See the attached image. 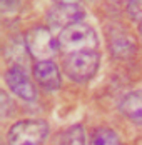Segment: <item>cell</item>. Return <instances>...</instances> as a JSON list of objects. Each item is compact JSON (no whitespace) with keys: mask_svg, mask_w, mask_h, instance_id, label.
Returning <instances> with one entry per match:
<instances>
[{"mask_svg":"<svg viewBox=\"0 0 142 145\" xmlns=\"http://www.w3.org/2000/svg\"><path fill=\"white\" fill-rule=\"evenodd\" d=\"M25 48L37 62L50 60L59 52V42L52 35L50 29L39 25V27H34V29H30L27 32V35H25Z\"/></svg>","mask_w":142,"mask_h":145,"instance_id":"cell-4","label":"cell"},{"mask_svg":"<svg viewBox=\"0 0 142 145\" xmlns=\"http://www.w3.org/2000/svg\"><path fill=\"white\" fill-rule=\"evenodd\" d=\"M0 3H2L3 14L14 12V10H17V7H18V0H0Z\"/></svg>","mask_w":142,"mask_h":145,"instance_id":"cell-13","label":"cell"},{"mask_svg":"<svg viewBox=\"0 0 142 145\" xmlns=\"http://www.w3.org/2000/svg\"><path fill=\"white\" fill-rule=\"evenodd\" d=\"M57 42H59V50H62L65 55L75 52L97 50L99 47L95 30L82 20L70 24L69 27L60 30V33L57 35Z\"/></svg>","mask_w":142,"mask_h":145,"instance_id":"cell-1","label":"cell"},{"mask_svg":"<svg viewBox=\"0 0 142 145\" xmlns=\"http://www.w3.org/2000/svg\"><path fill=\"white\" fill-rule=\"evenodd\" d=\"M127 14L132 20L142 22V0H127Z\"/></svg>","mask_w":142,"mask_h":145,"instance_id":"cell-12","label":"cell"},{"mask_svg":"<svg viewBox=\"0 0 142 145\" xmlns=\"http://www.w3.org/2000/svg\"><path fill=\"white\" fill-rule=\"evenodd\" d=\"M55 3H62V5H67V3H80V0H54Z\"/></svg>","mask_w":142,"mask_h":145,"instance_id":"cell-14","label":"cell"},{"mask_svg":"<svg viewBox=\"0 0 142 145\" xmlns=\"http://www.w3.org/2000/svg\"><path fill=\"white\" fill-rule=\"evenodd\" d=\"M34 78L45 90H57L62 85L60 70L52 60H40L34 65Z\"/></svg>","mask_w":142,"mask_h":145,"instance_id":"cell-7","label":"cell"},{"mask_svg":"<svg viewBox=\"0 0 142 145\" xmlns=\"http://www.w3.org/2000/svg\"><path fill=\"white\" fill-rule=\"evenodd\" d=\"M132 50H134V44L130 42V39L126 33H122V35L117 33L112 39V52L114 54H117V55H129V54H132Z\"/></svg>","mask_w":142,"mask_h":145,"instance_id":"cell-11","label":"cell"},{"mask_svg":"<svg viewBox=\"0 0 142 145\" xmlns=\"http://www.w3.org/2000/svg\"><path fill=\"white\" fill-rule=\"evenodd\" d=\"M120 108L129 120L142 125V90L127 93L120 102Z\"/></svg>","mask_w":142,"mask_h":145,"instance_id":"cell-8","label":"cell"},{"mask_svg":"<svg viewBox=\"0 0 142 145\" xmlns=\"http://www.w3.org/2000/svg\"><path fill=\"white\" fill-rule=\"evenodd\" d=\"M139 32H141V35H142V22H141V25H139Z\"/></svg>","mask_w":142,"mask_h":145,"instance_id":"cell-15","label":"cell"},{"mask_svg":"<svg viewBox=\"0 0 142 145\" xmlns=\"http://www.w3.org/2000/svg\"><path fill=\"white\" fill-rule=\"evenodd\" d=\"M82 17H84V8L80 3H67V5L55 3L47 14L50 25H54V29L60 30L69 27L70 24L82 20Z\"/></svg>","mask_w":142,"mask_h":145,"instance_id":"cell-5","label":"cell"},{"mask_svg":"<svg viewBox=\"0 0 142 145\" xmlns=\"http://www.w3.org/2000/svg\"><path fill=\"white\" fill-rule=\"evenodd\" d=\"M90 145H122L117 133L107 127H100L92 133Z\"/></svg>","mask_w":142,"mask_h":145,"instance_id":"cell-10","label":"cell"},{"mask_svg":"<svg viewBox=\"0 0 142 145\" xmlns=\"http://www.w3.org/2000/svg\"><path fill=\"white\" fill-rule=\"evenodd\" d=\"M114 2H122V0H114Z\"/></svg>","mask_w":142,"mask_h":145,"instance_id":"cell-16","label":"cell"},{"mask_svg":"<svg viewBox=\"0 0 142 145\" xmlns=\"http://www.w3.org/2000/svg\"><path fill=\"white\" fill-rule=\"evenodd\" d=\"M55 145H85V132L82 125H72L57 137Z\"/></svg>","mask_w":142,"mask_h":145,"instance_id":"cell-9","label":"cell"},{"mask_svg":"<svg viewBox=\"0 0 142 145\" xmlns=\"http://www.w3.org/2000/svg\"><path fill=\"white\" fill-rule=\"evenodd\" d=\"M49 135V125L43 120L28 118L20 120L10 127L7 133L9 145H43Z\"/></svg>","mask_w":142,"mask_h":145,"instance_id":"cell-3","label":"cell"},{"mask_svg":"<svg viewBox=\"0 0 142 145\" xmlns=\"http://www.w3.org/2000/svg\"><path fill=\"white\" fill-rule=\"evenodd\" d=\"M100 55L97 50H87V52H75L69 54L64 58V72L67 77L77 82L85 84L89 82L99 70Z\"/></svg>","mask_w":142,"mask_h":145,"instance_id":"cell-2","label":"cell"},{"mask_svg":"<svg viewBox=\"0 0 142 145\" xmlns=\"http://www.w3.org/2000/svg\"><path fill=\"white\" fill-rule=\"evenodd\" d=\"M5 84H7V87L10 88L17 97H20L24 100L32 102V100H35V97H37L34 84L30 82L27 73L24 72L20 67H17V65L10 67L7 70V73H5Z\"/></svg>","mask_w":142,"mask_h":145,"instance_id":"cell-6","label":"cell"}]
</instances>
